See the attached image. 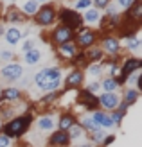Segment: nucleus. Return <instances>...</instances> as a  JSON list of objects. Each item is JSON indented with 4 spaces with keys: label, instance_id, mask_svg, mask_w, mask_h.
Wrapping results in <instances>:
<instances>
[{
    "label": "nucleus",
    "instance_id": "7c9ffc66",
    "mask_svg": "<svg viewBox=\"0 0 142 147\" xmlns=\"http://www.w3.org/2000/svg\"><path fill=\"white\" fill-rule=\"evenodd\" d=\"M122 113L121 111H117V109H113V111L110 113V119H111V122H113V126H121V122H122Z\"/></svg>",
    "mask_w": 142,
    "mask_h": 147
},
{
    "label": "nucleus",
    "instance_id": "2eb2a0df",
    "mask_svg": "<svg viewBox=\"0 0 142 147\" xmlns=\"http://www.w3.org/2000/svg\"><path fill=\"white\" fill-rule=\"evenodd\" d=\"M59 54H61L63 57H67V59H74L76 57V54L79 52V49L76 47V43L74 41H69V43H63V45H59Z\"/></svg>",
    "mask_w": 142,
    "mask_h": 147
},
{
    "label": "nucleus",
    "instance_id": "393cba45",
    "mask_svg": "<svg viewBox=\"0 0 142 147\" xmlns=\"http://www.w3.org/2000/svg\"><path fill=\"white\" fill-rule=\"evenodd\" d=\"M101 88L104 92H115L119 84H117V79L115 77H106V79H103L101 81Z\"/></svg>",
    "mask_w": 142,
    "mask_h": 147
},
{
    "label": "nucleus",
    "instance_id": "9d476101",
    "mask_svg": "<svg viewBox=\"0 0 142 147\" xmlns=\"http://www.w3.org/2000/svg\"><path fill=\"white\" fill-rule=\"evenodd\" d=\"M97 100H99V104L106 109H117L119 102H121V97L115 93V92H104L101 95H97Z\"/></svg>",
    "mask_w": 142,
    "mask_h": 147
},
{
    "label": "nucleus",
    "instance_id": "4468645a",
    "mask_svg": "<svg viewBox=\"0 0 142 147\" xmlns=\"http://www.w3.org/2000/svg\"><path fill=\"white\" fill-rule=\"evenodd\" d=\"M70 144V138H69V135L65 133V131H54V133L50 135V138H49V145L50 147H67Z\"/></svg>",
    "mask_w": 142,
    "mask_h": 147
},
{
    "label": "nucleus",
    "instance_id": "58836bf2",
    "mask_svg": "<svg viewBox=\"0 0 142 147\" xmlns=\"http://www.w3.org/2000/svg\"><path fill=\"white\" fill-rule=\"evenodd\" d=\"M113 140H115V136H113V135H108V136H104V140H103V144H101V145H103V147H108Z\"/></svg>",
    "mask_w": 142,
    "mask_h": 147
},
{
    "label": "nucleus",
    "instance_id": "dca6fc26",
    "mask_svg": "<svg viewBox=\"0 0 142 147\" xmlns=\"http://www.w3.org/2000/svg\"><path fill=\"white\" fill-rule=\"evenodd\" d=\"M85 52V59H86V63H99L101 59H103V50L99 49V47H90V49H86V50H83Z\"/></svg>",
    "mask_w": 142,
    "mask_h": 147
},
{
    "label": "nucleus",
    "instance_id": "412c9836",
    "mask_svg": "<svg viewBox=\"0 0 142 147\" xmlns=\"http://www.w3.org/2000/svg\"><path fill=\"white\" fill-rule=\"evenodd\" d=\"M99 20H101L99 9H95V7H88V9L85 11L83 22H86V24H95V22H99Z\"/></svg>",
    "mask_w": 142,
    "mask_h": 147
},
{
    "label": "nucleus",
    "instance_id": "f03ea898",
    "mask_svg": "<svg viewBox=\"0 0 142 147\" xmlns=\"http://www.w3.org/2000/svg\"><path fill=\"white\" fill-rule=\"evenodd\" d=\"M33 124V111H29L27 115H22V117H14V119H9L4 126H2V131L4 135L7 138H18L25 133V131H29V127H31Z\"/></svg>",
    "mask_w": 142,
    "mask_h": 147
},
{
    "label": "nucleus",
    "instance_id": "5701e85b",
    "mask_svg": "<svg viewBox=\"0 0 142 147\" xmlns=\"http://www.w3.org/2000/svg\"><path fill=\"white\" fill-rule=\"evenodd\" d=\"M2 99L9 102L20 100V90L18 88H5V90H2Z\"/></svg>",
    "mask_w": 142,
    "mask_h": 147
},
{
    "label": "nucleus",
    "instance_id": "c756f323",
    "mask_svg": "<svg viewBox=\"0 0 142 147\" xmlns=\"http://www.w3.org/2000/svg\"><path fill=\"white\" fill-rule=\"evenodd\" d=\"M86 72H88V76H92V77H101L103 68H101L99 63H90V67H88Z\"/></svg>",
    "mask_w": 142,
    "mask_h": 147
},
{
    "label": "nucleus",
    "instance_id": "7ed1b4c3",
    "mask_svg": "<svg viewBox=\"0 0 142 147\" xmlns=\"http://www.w3.org/2000/svg\"><path fill=\"white\" fill-rule=\"evenodd\" d=\"M59 20H61V25L69 27L70 31H79L81 27H83V16L74 11V9H67V7H63V9H59Z\"/></svg>",
    "mask_w": 142,
    "mask_h": 147
},
{
    "label": "nucleus",
    "instance_id": "4be33fe9",
    "mask_svg": "<svg viewBox=\"0 0 142 147\" xmlns=\"http://www.w3.org/2000/svg\"><path fill=\"white\" fill-rule=\"evenodd\" d=\"M41 59V52L38 49H33V50H27V52L24 54V61L27 63V65H36Z\"/></svg>",
    "mask_w": 142,
    "mask_h": 147
},
{
    "label": "nucleus",
    "instance_id": "a19ab883",
    "mask_svg": "<svg viewBox=\"0 0 142 147\" xmlns=\"http://www.w3.org/2000/svg\"><path fill=\"white\" fill-rule=\"evenodd\" d=\"M0 57H2V59H11V57H13V54L9 52V50H4V52H2V50H0Z\"/></svg>",
    "mask_w": 142,
    "mask_h": 147
},
{
    "label": "nucleus",
    "instance_id": "0eeeda50",
    "mask_svg": "<svg viewBox=\"0 0 142 147\" xmlns=\"http://www.w3.org/2000/svg\"><path fill=\"white\" fill-rule=\"evenodd\" d=\"M50 40L54 45H63V43H69V41H74V31H70L69 27L65 25H58L54 31L50 32Z\"/></svg>",
    "mask_w": 142,
    "mask_h": 147
},
{
    "label": "nucleus",
    "instance_id": "a211bd4d",
    "mask_svg": "<svg viewBox=\"0 0 142 147\" xmlns=\"http://www.w3.org/2000/svg\"><path fill=\"white\" fill-rule=\"evenodd\" d=\"M36 127L40 131H50L54 129V117L52 115H41L38 117V120H36Z\"/></svg>",
    "mask_w": 142,
    "mask_h": 147
},
{
    "label": "nucleus",
    "instance_id": "2f4dec72",
    "mask_svg": "<svg viewBox=\"0 0 142 147\" xmlns=\"http://www.w3.org/2000/svg\"><path fill=\"white\" fill-rule=\"evenodd\" d=\"M56 99H58V93H56V92H49L45 97H41L40 102H41V104H50V102H54Z\"/></svg>",
    "mask_w": 142,
    "mask_h": 147
},
{
    "label": "nucleus",
    "instance_id": "ddd939ff",
    "mask_svg": "<svg viewBox=\"0 0 142 147\" xmlns=\"http://www.w3.org/2000/svg\"><path fill=\"white\" fill-rule=\"evenodd\" d=\"M92 120H94V124L97 127H103V129H110V127H113V122H111V119H110V115L108 113H104V111H94V115H92Z\"/></svg>",
    "mask_w": 142,
    "mask_h": 147
},
{
    "label": "nucleus",
    "instance_id": "f8f14e48",
    "mask_svg": "<svg viewBox=\"0 0 142 147\" xmlns=\"http://www.w3.org/2000/svg\"><path fill=\"white\" fill-rule=\"evenodd\" d=\"M108 56H117L119 54V50H121V41H119V38H115V36H104L103 38V49Z\"/></svg>",
    "mask_w": 142,
    "mask_h": 147
},
{
    "label": "nucleus",
    "instance_id": "39448f33",
    "mask_svg": "<svg viewBox=\"0 0 142 147\" xmlns=\"http://www.w3.org/2000/svg\"><path fill=\"white\" fill-rule=\"evenodd\" d=\"M119 68H121V76L115 77V79H117V84L121 86V84H124V81L128 79V76H131L133 72H139L142 68V59H139V57H128Z\"/></svg>",
    "mask_w": 142,
    "mask_h": 147
},
{
    "label": "nucleus",
    "instance_id": "6ab92c4d",
    "mask_svg": "<svg viewBox=\"0 0 142 147\" xmlns=\"http://www.w3.org/2000/svg\"><path fill=\"white\" fill-rule=\"evenodd\" d=\"M5 36V41L9 43V45H16V43L22 40V31L16 27H11V29H7V31L4 32Z\"/></svg>",
    "mask_w": 142,
    "mask_h": 147
},
{
    "label": "nucleus",
    "instance_id": "c85d7f7f",
    "mask_svg": "<svg viewBox=\"0 0 142 147\" xmlns=\"http://www.w3.org/2000/svg\"><path fill=\"white\" fill-rule=\"evenodd\" d=\"M67 135H69L70 142H72V140H76L77 136H81V135H83V129H81V126H79V124L76 122V124H74V126H72L69 131H67Z\"/></svg>",
    "mask_w": 142,
    "mask_h": 147
},
{
    "label": "nucleus",
    "instance_id": "e433bc0d",
    "mask_svg": "<svg viewBox=\"0 0 142 147\" xmlns=\"http://www.w3.org/2000/svg\"><path fill=\"white\" fill-rule=\"evenodd\" d=\"M99 88H101V83H97V81H94L92 84H88V88H86V90L90 92V93H94V92H99Z\"/></svg>",
    "mask_w": 142,
    "mask_h": 147
},
{
    "label": "nucleus",
    "instance_id": "aec40b11",
    "mask_svg": "<svg viewBox=\"0 0 142 147\" xmlns=\"http://www.w3.org/2000/svg\"><path fill=\"white\" fill-rule=\"evenodd\" d=\"M40 9V4L36 2V0H27V2H24V5H22V14L24 16H34L36 13H38Z\"/></svg>",
    "mask_w": 142,
    "mask_h": 147
},
{
    "label": "nucleus",
    "instance_id": "f3484780",
    "mask_svg": "<svg viewBox=\"0 0 142 147\" xmlns=\"http://www.w3.org/2000/svg\"><path fill=\"white\" fill-rule=\"evenodd\" d=\"M74 124H76V117H74L72 113H63L61 117H59V120H58V129L67 133Z\"/></svg>",
    "mask_w": 142,
    "mask_h": 147
},
{
    "label": "nucleus",
    "instance_id": "9b49d317",
    "mask_svg": "<svg viewBox=\"0 0 142 147\" xmlns=\"http://www.w3.org/2000/svg\"><path fill=\"white\" fill-rule=\"evenodd\" d=\"M83 79H85V76H83V70H81V68L70 70V74L65 79V90H74V88H79L81 84H83Z\"/></svg>",
    "mask_w": 142,
    "mask_h": 147
},
{
    "label": "nucleus",
    "instance_id": "473e14b6",
    "mask_svg": "<svg viewBox=\"0 0 142 147\" xmlns=\"http://www.w3.org/2000/svg\"><path fill=\"white\" fill-rule=\"evenodd\" d=\"M90 136H92V140L95 142V144H103V140H104V135L101 129H97V131H94V133H90Z\"/></svg>",
    "mask_w": 142,
    "mask_h": 147
},
{
    "label": "nucleus",
    "instance_id": "a878e982",
    "mask_svg": "<svg viewBox=\"0 0 142 147\" xmlns=\"http://www.w3.org/2000/svg\"><path fill=\"white\" fill-rule=\"evenodd\" d=\"M79 126H81V129H83V131H88V133H94V131H97V129H99V127H97L95 124H94L92 117H85V119L81 120V124H79Z\"/></svg>",
    "mask_w": 142,
    "mask_h": 147
},
{
    "label": "nucleus",
    "instance_id": "79ce46f5",
    "mask_svg": "<svg viewBox=\"0 0 142 147\" xmlns=\"http://www.w3.org/2000/svg\"><path fill=\"white\" fill-rule=\"evenodd\" d=\"M77 147H94L92 144H81V145H77Z\"/></svg>",
    "mask_w": 142,
    "mask_h": 147
},
{
    "label": "nucleus",
    "instance_id": "1a4fd4ad",
    "mask_svg": "<svg viewBox=\"0 0 142 147\" xmlns=\"http://www.w3.org/2000/svg\"><path fill=\"white\" fill-rule=\"evenodd\" d=\"M22 74H24V68H22L20 63H7L5 67L0 70V76L7 81H16L22 77Z\"/></svg>",
    "mask_w": 142,
    "mask_h": 147
},
{
    "label": "nucleus",
    "instance_id": "6e6552de",
    "mask_svg": "<svg viewBox=\"0 0 142 147\" xmlns=\"http://www.w3.org/2000/svg\"><path fill=\"white\" fill-rule=\"evenodd\" d=\"M77 102L81 106H85L86 109H90V111H97L99 109V100H97V95L95 93H90L85 88V90H79L77 93Z\"/></svg>",
    "mask_w": 142,
    "mask_h": 147
},
{
    "label": "nucleus",
    "instance_id": "20e7f679",
    "mask_svg": "<svg viewBox=\"0 0 142 147\" xmlns=\"http://www.w3.org/2000/svg\"><path fill=\"white\" fill-rule=\"evenodd\" d=\"M74 40H76L74 43H76L77 49L86 50V49H90V47L95 45V41H97V32L92 31V29H83V27H81L79 31H77V34H74Z\"/></svg>",
    "mask_w": 142,
    "mask_h": 147
},
{
    "label": "nucleus",
    "instance_id": "37998d69",
    "mask_svg": "<svg viewBox=\"0 0 142 147\" xmlns=\"http://www.w3.org/2000/svg\"><path fill=\"white\" fill-rule=\"evenodd\" d=\"M36 2H38V4H40V2H47V0H36Z\"/></svg>",
    "mask_w": 142,
    "mask_h": 147
},
{
    "label": "nucleus",
    "instance_id": "f704fd0d",
    "mask_svg": "<svg viewBox=\"0 0 142 147\" xmlns=\"http://www.w3.org/2000/svg\"><path fill=\"white\" fill-rule=\"evenodd\" d=\"M90 5H92V0H77L76 9H88Z\"/></svg>",
    "mask_w": 142,
    "mask_h": 147
},
{
    "label": "nucleus",
    "instance_id": "c9c22d12",
    "mask_svg": "<svg viewBox=\"0 0 142 147\" xmlns=\"http://www.w3.org/2000/svg\"><path fill=\"white\" fill-rule=\"evenodd\" d=\"M117 2H119V5H121L122 9H126V11H128L130 7H131V4L135 2V0H117Z\"/></svg>",
    "mask_w": 142,
    "mask_h": 147
},
{
    "label": "nucleus",
    "instance_id": "b1692460",
    "mask_svg": "<svg viewBox=\"0 0 142 147\" xmlns=\"http://www.w3.org/2000/svg\"><path fill=\"white\" fill-rule=\"evenodd\" d=\"M137 99H139V90L137 88H128V90L124 92V95H122V102H126L128 106L135 104Z\"/></svg>",
    "mask_w": 142,
    "mask_h": 147
},
{
    "label": "nucleus",
    "instance_id": "ea45409f",
    "mask_svg": "<svg viewBox=\"0 0 142 147\" xmlns=\"http://www.w3.org/2000/svg\"><path fill=\"white\" fill-rule=\"evenodd\" d=\"M34 49V43H33V40H27L25 43H24V50L27 52V50H33Z\"/></svg>",
    "mask_w": 142,
    "mask_h": 147
},
{
    "label": "nucleus",
    "instance_id": "423d86ee",
    "mask_svg": "<svg viewBox=\"0 0 142 147\" xmlns=\"http://www.w3.org/2000/svg\"><path fill=\"white\" fill-rule=\"evenodd\" d=\"M33 18L38 25L49 27V25L54 24V20H56V7L54 5H43L38 9V13H36Z\"/></svg>",
    "mask_w": 142,
    "mask_h": 147
},
{
    "label": "nucleus",
    "instance_id": "bb28decb",
    "mask_svg": "<svg viewBox=\"0 0 142 147\" xmlns=\"http://www.w3.org/2000/svg\"><path fill=\"white\" fill-rule=\"evenodd\" d=\"M24 18H25V16H24V14H22L18 9H14V7L5 13V20H7V22H22Z\"/></svg>",
    "mask_w": 142,
    "mask_h": 147
},
{
    "label": "nucleus",
    "instance_id": "72a5a7b5",
    "mask_svg": "<svg viewBox=\"0 0 142 147\" xmlns=\"http://www.w3.org/2000/svg\"><path fill=\"white\" fill-rule=\"evenodd\" d=\"M92 2L95 4V9H106L110 5V0H92Z\"/></svg>",
    "mask_w": 142,
    "mask_h": 147
},
{
    "label": "nucleus",
    "instance_id": "f257e3e1",
    "mask_svg": "<svg viewBox=\"0 0 142 147\" xmlns=\"http://www.w3.org/2000/svg\"><path fill=\"white\" fill-rule=\"evenodd\" d=\"M34 84L41 92H56L61 84V70L59 68H43L34 76Z\"/></svg>",
    "mask_w": 142,
    "mask_h": 147
},
{
    "label": "nucleus",
    "instance_id": "c03bdc74",
    "mask_svg": "<svg viewBox=\"0 0 142 147\" xmlns=\"http://www.w3.org/2000/svg\"><path fill=\"white\" fill-rule=\"evenodd\" d=\"M2 126H4V122H2V120H0V129H2Z\"/></svg>",
    "mask_w": 142,
    "mask_h": 147
},
{
    "label": "nucleus",
    "instance_id": "cd10ccee",
    "mask_svg": "<svg viewBox=\"0 0 142 147\" xmlns=\"http://www.w3.org/2000/svg\"><path fill=\"white\" fill-rule=\"evenodd\" d=\"M126 47H128V50H139V49H140V40H139V36H135V34L128 36V40H126Z\"/></svg>",
    "mask_w": 142,
    "mask_h": 147
},
{
    "label": "nucleus",
    "instance_id": "4c0bfd02",
    "mask_svg": "<svg viewBox=\"0 0 142 147\" xmlns=\"http://www.w3.org/2000/svg\"><path fill=\"white\" fill-rule=\"evenodd\" d=\"M11 145V138H7L5 135H0V147H9Z\"/></svg>",
    "mask_w": 142,
    "mask_h": 147
}]
</instances>
